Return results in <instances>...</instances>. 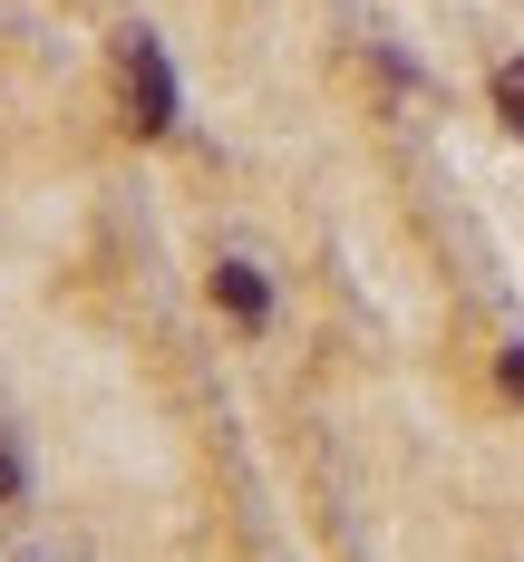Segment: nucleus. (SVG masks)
I'll list each match as a JSON object with an SVG mask.
<instances>
[{
	"label": "nucleus",
	"mask_w": 524,
	"mask_h": 562,
	"mask_svg": "<svg viewBox=\"0 0 524 562\" xmlns=\"http://www.w3.org/2000/svg\"><path fill=\"white\" fill-rule=\"evenodd\" d=\"M126 108H136L146 136H166V126H175V68H166L156 40H126Z\"/></svg>",
	"instance_id": "obj_1"
},
{
	"label": "nucleus",
	"mask_w": 524,
	"mask_h": 562,
	"mask_svg": "<svg viewBox=\"0 0 524 562\" xmlns=\"http://www.w3.org/2000/svg\"><path fill=\"white\" fill-rule=\"evenodd\" d=\"M214 301H224L243 330H263V311H272V291H263V272H253V262H214Z\"/></svg>",
	"instance_id": "obj_2"
},
{
	"label": "nucleus",
	"mask_w": 524,
	"mask_h": 562,
	"mask_svg": "<svg viewBox=\"0 0 524 562\" xmlns=\"http://www.w3.org/2000/svg\"><path fill=\"white\" fill-rule=\"evenodd\" d=\"M495 116L524 136V58H505V68H495Z\"/></svg>",
	"instance_id": "obj_3"
},
{
	"label": "nucleus",
	"mask_w": 524,
	"mask_h": 562,
	"mask_svg": "<svg viewBox=\"0 0 524 562\" xmlns=\"http://www.w3.org/2000/svg\"><path fill=\"white\" fill-rule=\"evenodd\" d=\"M505 389L524 397V339H515V349H505Z\"/></svg>",
	"instance_id": "obj_4"
}]
</instances>
